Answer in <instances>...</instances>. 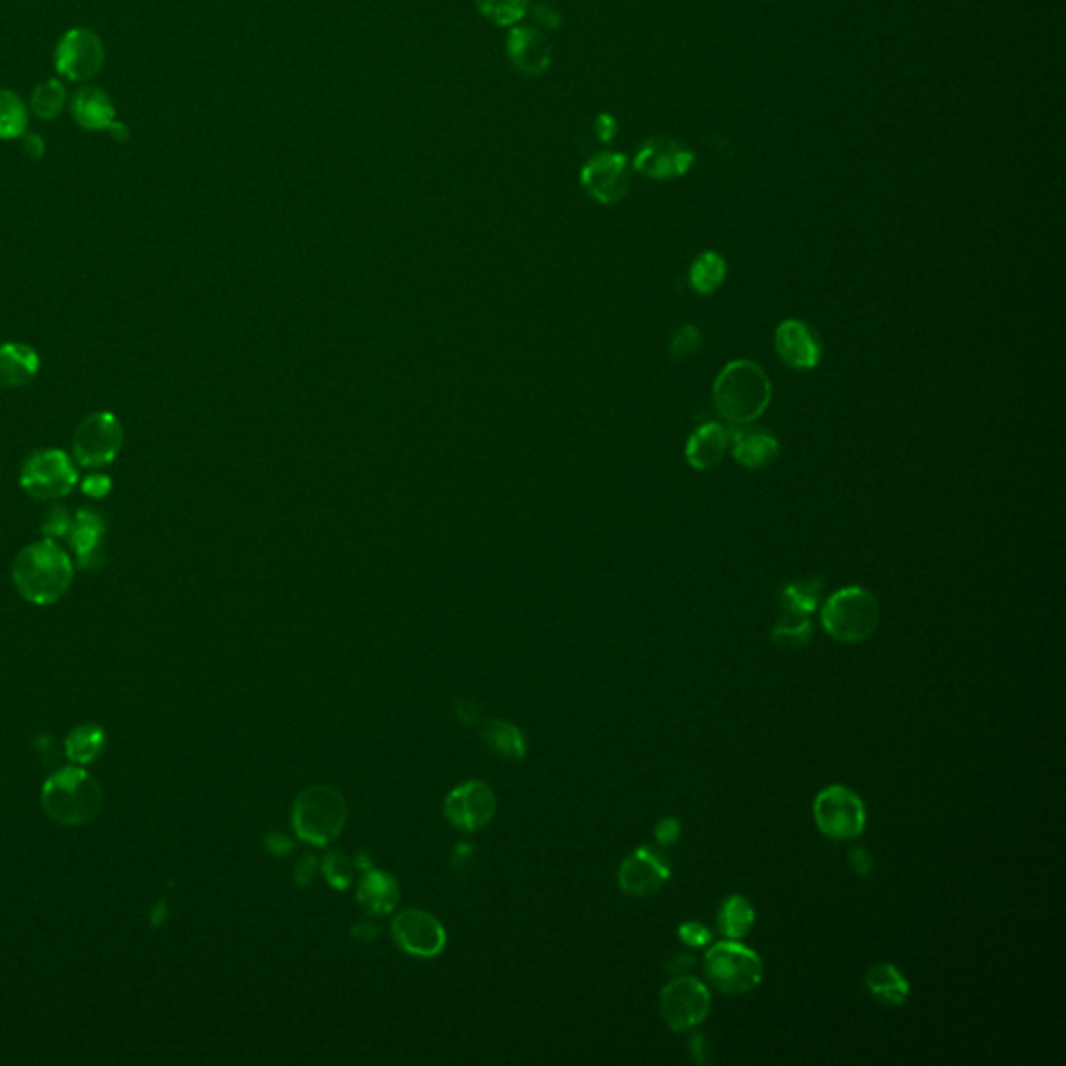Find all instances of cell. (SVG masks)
<instances>
[{
	"instance_id": "1",
	"label": "cell",
	"mask_w": 1066,
	"mask_h": 1066,
	"mask_svg": "<svg viewBox=\"0 0 1066 1066\" xmlns=\"http://www.w3.org/2000/svg\"><path fill=\"white\" fill-rule=\"evenodd\" d=\"M71 579V558L49 538L23 548L13 562L17 590L26 600L40 607L57 602L69 590Z\"/></svg>"
},
{
	"instance_id": "14",
	"label": "cell",
	"mask_w": 1066,
	"mask_h": 1066,
	"mask_svg": "<svg viewBox=\"0 0 1066 1066\" xmlns=\"http://www.w3.org/2000/svg\"><path fill=\"white\" fill-rule=\"evenodd\" d=\"M392 934L402 950L421 958H431L440 954L446 944V934L438 919L417 908L405 910L396 917L392 923Z\"/></svg>"
},
{
	"instance_id": "6",
	"label": "cell",
	"mask_w": 1066,
	"mask_h": 1066,
	"mask_svg": "<svg viewBox=\"0 0 1066 1066\" xmlns=\"http://www.w3.org/2000/svg\"><path fill=\"white\" fill-rule=\"evenodd\" d=\"M705 975L721 994L741 996L763 982V960L738 939H727L706 952Z\"/></svg>"
},
{
	"instance_id": "2",
	"label": "cell",
	"mask_w": 1066,
	"mask_h": 1066,
	"mask_svg": "<svg viewBox=\"0 0 1066 1066\" xmlns=\"http://www.w3.org/2000/svg\"><path fill=\"white\" fill-rule=\"evenodd\" d=\"M713 400L725 421L731 426H746L769 407L771 381L756 362H729L715 381Z\"/></svg>"
},
{
	"instance_id": "45",
	"label": "cell",
	"mask_w": 1066,
	"mask_h": 1066,
	"mask_svg": "<svg viewBox=\"0 0 1066 1066\" xmlns=\"http://www.w3.org/2000/svg\"><path fill=\"white\" fill-rule=\"evenodd\" d=\"M694 965H696V958H694L691 954H677L667 967H669V970H675V973H684V970H688V968L694 967Z\"/></svg>"
},
{
	"instance_id": "35",
	"label": "cell",
	"mask_w": 1066,
	"mask_h": 1066,
	"mask_svg": "<svg viewBox=\"0 0 1066 1066\" xmlns=\"http://www.w3.org/2000/svg\"><path fill=\"white\" fill-rule=\"evenodd\" d=\"M703 346V336L694 326H684L675 333L671 342V357L675 361L691 359Z\"/></svg>"
},
{
	"instance_id": "28",
	"label": "cell",
	"mask_w": 1066,
	"mask_h": 1066,
	"mask_svg": "<svg viewBox=\"0 0 1066 1066\" xmlns=\"http://www.w3.org/2000/svg\"><path fill=\"white\" fill-rule=\"evenodd\" d=\"M102 746L104 734L97 725H82L73 729L66 741L67 756L80 765L92 763L102 753Z\"/></svg>"
},
{
	"instance_id": "23",
	"label": "cell",
	"mask_w": 1066,
	"mask_h": 1066,
	"mask_svg": "<svg viewBox=\"0 0 1066 1066\" xmlns=\"http://www.w3.org/2000/svg\"><path fill=\"white\" fill-rule=\"evenodd\" d=\"M38 355L30 346H0V386L2 388H23L38 373Z\"/></svg>"
},
{
	"instance_id": "43",
	"label": "cell",
	"mask_w": 1066,
	"mask_h": 1066,
	"mask_svg": "<svg viewBox=\"0 0 1066 1066\" xmlns=\"http://www.w3.org/2000/svg\"><path fill=\"white\" fill-rule=\"evenodd\" d=\"M536 19L540 21L544 28H557L560 16H558V11L552 4L544 2V4L536 7Z\"/></svg>"
},
{
	"instance_id": "38",
	"label": "cell",
	"mask_w": 1066,
	"mask_h": 1066,
	"mask_svg": "<svg viewBox=\"0 0 1066 1066\" xmlns=\"http://www.w3.org/2000/svg\"><path fill=\"white\" fill-rule=\"evenodd\" d=\"M710 931L706 929L703 923H696V920H689V923H684L679 927V939L684 944H688L689 948H703L708 942H710Z\"/></svg>"
},
{
	"instance_id": "33",
	"label": "cell",
	"mask_w": 1066,
	"mask_h": 1066,
	"mask_svg": "<svg viewBox=\"0 0 1066 1066\" xmlns=\"http://www.w3.org/2000/svg\"><path fill=\"white\" fill-rule=\"evenodd\" d=\"M810 636H813L810 619L794 612H784V617L773 629V640L779 646H791V648H800L810 640Z\"/></svg>"
},
{
	"instance_id": "8",
	"label": "cell",
	"mask_w": 1066,
	"mask_h": 1066,
	"mask_svg": "<svg viewBox=\"0 0 1066 1066\" xmlns=\"http://www.w3.org/2000/svg\"><path fill=\"white\" fill-rule=\"evenodd\" d=\"M710 1013V992L700 979L679 975L660 992V1015L669 1029L684 1034L698 1027Z\"/></svg>"
},
{
	"instance_id": "24",
	"label": "cell",
	"mask_w": 1066,
	"mask_h": 1066,
	"mask_svg": "<svg viewBox=\"0 0 1066 1066\" xmlns=\"http://www.w3.org/2000/svg\"><path fill=\"white\" fill-rule=\"evenodd\" d=\"M865 984L877 1000L889 1004V1006H903L904 1002L908 1000V994H910L908 979L889 963L870 967L865 975Z\"/></svg>"
},
{
	"instance_id": "9",
	"label": "cell",
	"mask_w": 1066,
	"mask_h": 1066,
	"mask_svg": "<svg viewBox=\"0 0 1066 1066\" xmlns=\"http://www.w3.org/2000/svg\"><path fill=\"white\" fill-rule=\"evenodd\" d=\"M78 484V471L61 450H40L26 460L21 469L23 490L38 500H52L71 492Z\"/></svg>"
},
{
	"instance_id": "29",
	"label": "cell",
	"mask_w": 1066,
	"mask_h": 1066,
	"mask_svg": "<svg viewBox=\"0 0 1066 1066\" xmlns=\"http://www.w3.org/2000/svg\"><path fill=\"white\" fill-rule=\"evenodd\" d=\"M820 581L819 579H804V581H794L788 588L781 591V605L784 612H794V615H804L808 617L819 607Z\"/></svg>"
},
{
	"instance_id": "21",
	"label": "cell",
	"mask_w": 1066,
	"mask_h": 1066,
	"mask_svg": "<svg viewBox=\"0 0 1066 1066\" xmlns=\"http://www.w3.org/2000/svg\"><path fill=\"white\" fill-rule=\"evenodd\" d=\"M727 446H729V429H725L719 424H706L689 436L686 457L694 469L706 471L721 462L727 452Z\"/></svg>"
},
{
	"instance_id": "19",
	"label": "cell",
	"mask_w": 1066,
	"mask_h": 1066,
	"mask_svg": "<svg viewBox=\"0 0 1066 1066\" xmlns=\"http://www.w3.org/2000/svg\"><path fill=\"white\" fill-rule=\"evenodd\" d=\"M729 444L734 459L748 469H765L779 459V444L771 434L748 424L729 429Z\"/></svg>"
},
{
	"instance_id": "44",
	"label": "cell",
	"mask_w": 1066,
	"mask_h": 1066,
	"mask_svg": "<svg viewBox=\"0 0 1066 1066\" xmlns=\"http://www.w3.org/2000/svg\"><path fill=\"white\" fill-rule=\"evenodd\" d=\"M21 138H23V150H26L30 157H33V159H38V157L44 152V142H42L38 136L23 133Z\"/></svg>"
},
{
	"instance_id": "41",
	"label": "cell",
	"mask_w": 1066,
	"mask_h": 1066,
	"mask_svg": "<svg viewBox=\"0 0 1066 1066\" xmlns=\"http://www.w3.org/2000/svg\"><path fill=\"white\" fill-rule=\"evenodd\" d=\"M594 132H596V136H598L602 142H610V140L615 138V133H617V121H615V117L607 116V113L596 117V121H594Z\"/></svg>"
},
{
	"instance_id": "39",
	"label": "cell",
	"mask_w": 1066,
	"mask_h": 1066,
	"mask_svg": "<svg viewBox=\"0 0 1066 1066\" xmlns=\"http://www.w3.org/2000/svg\"><path fill=\"white\" fill-rule=\"evenodd\" d=\"M83 492L92 498H100V496H107L111 492V479L107 476H99V474H92V476L86 477L82 484Z\"/></svg>"
},
{
	"instance_id": "40",
	"label": "cell",
	"mask_w": 1066,
	"mask_h": 1066,
	"mask_svg": "<svg viewBox=\"0 0 1066 1066\" xmlns=\"http://www.w3.org/2000/svg\"><path fill=\"white\" fill-rule=\"evenodd\" d=\"M679 834H681V825L677 819H665L658 823L657 827V839L660 846H671L673 841L679 839Z\"/></svg>"
},
{
	"instance_id": "20",
	"label": "cell",
	"mask_w": 1066,
	"mask_h": 1066,
	"mask_svg": "<svg viewBox=\"0 0 1066 1066\" xmlns=\"http://www.w3.org/2000/svg\"><path fill=\"white\" fill-rule=\"evenodd\" d=\"M71 538V548L82 569H97L104 558L102 541H104V524L97 512L80 510L73 517L71 529L67 534Z\"/></svg>"
},
{
	"instance_id": "3",
	"label": "cell",
	"mask_w": 1066,
	"mask_h": 1066,
	"mask_svg": "<svg viewBox=\"0 0 1066 1066\" xmlns=\"http://www.w3.org/2000/svg\"><path fill=\"white\" fill-rule=\"evenodd\" d=\"M42 804L50 819L63 825H82L99 815L102 789L83 769L67 767L47 781Z\"/></svg>"
},
{
	"instance_id": "30",
	"label": "cell",
	"mask_w": 1066,
	"mask_h": 1066,
	"mask_svg": "<svg viewBox=\"0 0 1066 1066\" xmlns=\"http://www.w3.org/2000/svg\"><path fill=\"white\" fill-rule=\"evenodd\" d=\"M28 128V111L11 90H0V140L21 138Z\"/></svg>"
},
{
	"instance_id": "27",
	"label": "cell",
	"mask_w": 1066,
	"mask_h": 1066,
	"mask_svg": "<svg viewBox=\"0 0 1066 1066\" xmlns=\"http://www.w3.org/2000/svg\"><path fill=\"white\" fill-rule=\"evenodd\" d=\"M755 908L744 896H729L719 910V929L729 939H741L755 927Z\"/></svg>"
},
{
	"instance_id": "7",
	"label": "cell",
	"mask_w": 1066,
	"mask_h": 1066,
	"mask_svg": "<svg viewBox=\"0 0 1066 1066\" xmlns=\"http://www.w3.org/2000/svg\"><path fill=\"white\" fill-rule=\"evenodd\" d=\"M813 813L820 834L837 841L856 839L867 827L865 804L856 791L844 786L823 789L815 800Z\"/></svg>"
},
{
	"instance_id": "25",
	"label": "cell",
	"mask_w": 1066,
	"mask_h": 1066,
	"mask_svg": "<svg viewBox=\"0 0 1066 1066\" xmlns=\"http://www.w3.org/2000/svg\"><path fill=\"white\" fill-rule=\"evenodd\" d=\"M357 898L369 913L386 915L398 903V886L390 875L371 870L362 877Z\"/></svg>"
},
{
	"instance_id": "10",
	"label": "cell",
	"mask_w": 1066,
	"mask_h": 1066,
	"mask_svg": "<svg viewBox=\"0 0 1066 1066\" xmlns=\"http://www.w3.org/2000/svg\"><path fill=\"white\" fill-rule=\"evenodd\" d=\"M123 431L116 415L94 412L86 417L73 436V457L82 467H102L116 459Z\"/></svg>"
},
{
	"instance_id": "11",
	"label": "cell",
	"mask_w": 1066,
	"mask_h": 1066,
	"mask_svg": "<svg viewBox=\"0 0 1066 1066\" xmlns=\"http://www.w3.org/2000/svg\"><path fill=\"white\" fill-rule=\"evenodd\" d=\"M581 186L596 202L615 205L631 188V165L619 152H600L584 165Z\"/></svg>"
},
{
	"instance_id": "22",
	"label": "cell",
	"mask_w": 1066,
	"mask_h": 1066,
	"mask_svg": "<svg viewBox=\"0 0 1066 1066\" xmlns=\"http://www.w3.org/2000/svg\"><path fill=\"white\" fill-rule=\"evenodd\" d=\"M71 113L76 121L90 130V132H100V130H111L116 123V107L109 99L107 92L94 86L82 88L71 102Z\"/></svg>"
},
{
	"instance_id": "42",
	"label": "cell",
	"mask_w": 1066,
	"mask_h": 1066,
	"mask_svg": "<svg viewBox=\"0 0 1066 1066\" xmlns=\"http://www.w3.org/2000/svg\"><path fill=\"white\" fill-rule=\"evenodd\" d=\"M850 865L858 875H869L873 870V856L865 848H854L850 853Z\"/></svg>"
},
{
	"instance_id": "5",
	"label": "cell",
	"mask_w": 1066,
	"mask_h": 1066,
	"mask_svg": "<svg viewBox=\"0 0 1066 1066\" xmlns=\"http://www.w3.org/2000/svg\"><path fill=\"white\" fill-rule=\"evenodd\" d=\"M346 823L345 796L329 786H312L296 798L292 825L298 836L315 846H328Z\"/></svg>"
},
{
	"instance_id": "32",
	"label": "cell",
	"mask_w": 1066,
	"mask_h": 1066,
	"mask_svg": "<svg viewBox=\"0 0 1066 1066\" xmlns=\"http://www.w3.org/2000/svg\"><path fill=\"white\" fill-rule=\"evenodd\" d=\"M477 9L496 26H517L529 9V0H476Z\"/></svg>"
},
{
	"instance_id": "4",
	"label": "cell",
	"mask_w": 1066,
	"mask_h": 1066,
	"mask_svg": "<svg viewBox=\"0 0 1066 1066\" xmlns=\"http://www.w3.org/2000/svg\"><path fill=\"white\" fill-rule=\"evenodd\" d=\"M820 624L834 640L841 644L865 641L879 625V602L865 588H844L825 602Z\"/></svg>"
},
{
	"instance_id": "36",
	"label": "cell",
	"mask_w": 1066,
	"mask_h": 1066,
	"mask_svg": "<svg viewBox=\"0 0 1066 1066\" xmlns=\"http://www.w3.org/2000/svg\"><path fill=\"white\" fill-rule=\"evenodd\" d=\"M323 870H326V877H328L331 886L346 887L352 879V869H350V863H348L345 854L329 853L326 856V863H323Z\"/></svg>"
},
{
	"instance_id": "15",
	"label": "cell",
	"mask_w": 1066,
	"mask_h": 1066,
	"mask_svg": "<svg viewBox=\"0 0 1066 1066\" xmlns=\"http://www.w3.org/2000/svg\"><path fill=\"white\" fill-rule=\"evenodd\" d=\"M671 877L669 863L650 848H638L625 858L619 869V886L627 896L648 898L657 894Z\"/></svg>"
},
{
	"instance_id": "12",
	"label": "cell",
	"mask_w": 1066,
	"mask_h": 1066,
	"mask_svg": "<svg viewBox=\"0 0 1066 1066\" xmlns=\"http://www.w3.org/2000/svg\"><path fill=\"white\" fill-rule=\"evenodd\" d=\"M104 61V49L99 36L90 30H69L61 38L54 66L57 71L71 82H88L92 80Z\"/></svg>"
},
{
	"instance_id": "13",
	"label": "cell",
	"mask_w": 1066,
	"mask_h": 1066,
	"mask_svg": "<svg viewBox=\"0 0 1066 1066\" xmlns=\"http://www.w3.org/2000/svg\"><path fill=\"white\" fill-rule=\"evenodd\" d=\"M694 163L696 155L688 147L673 138L657 136L641 145L634 169L650 180H677L688 176Z\"/></svg>"
},
{
	"instance_id": "31",
	"label": "cell",
	"mask_w": 1066,
	"mask_h": 1066,
	"mask_svg": "<svg viewBox=\"0 0 1066 1066\" xmlns=\"http://www.w3.org/2000/svg\"><path fill=\"white\" fill-rule=\"evenodd\" d=\"M484 739L488 741L494 753L507 758H519L526 755V741L521 731L515 729L509 723H488V727L484 729Z\"/></svg>"
},
{
	"instance_id": "34",
	"label": "cell",
	"mask_w": 1066,
	"mask_h": 1066,
	"mask_svg": "<svg viewBox=\"0 0 1066 1066\" xmlns=\"http://www.w3.org/2000/svg\"><path fill=\"white\" fill-rule=\"evenodd\" d=\"M66 86L57 80L40 83L32 94V111L40 119H54L66 107Z\"/></svg>"
},
{
	"instance_id": "17",
	"label": "cell",
	"mask_w": 1066,
	"mask_h": 1066,
	"mask_svg": "<svg viewBox=\"0 0 1066 1066\" xmlns=\"http://www.w3.org/2000/svg\"><path fill=\"white\" fill-rule=\"evenodd\" d=\"M775 348L779 359L796 371H810L820 361V346L815 333L798 319L784 321L775 331Z\"/></svg>"
},
{
	"instance_id": "26",
	"label": "cell",
	"mask_w": 1066,
	"mask_h": 1066,
	"mask_svg": "<svg viewBox=\"0 0 1066 1066\" xmlns=\"http://www.w3.org/2000/svg\"><path fill=\"white\" fill-rule=\"evenodd\" d=\"M727 278V263L719 252L706 250L689 269V283L698 295H713Z\"/></svg>"
},
{
	"instance_id": "16",
	"label": "cell",
	"mask_w": 1066,
	"mask_h": 1066,
	"mask_svg": "<svg viewBox=\"0 0 1066 1066\" xmlns=\"http://www.w3.org/2000/svg\"><path fill=\"white\" fill-rule=\"evenodd\" d=\"M496 798L490 786L484 781L462 784L446 798L444 810L450 823L465 831H474L492 819Z\"/></svg>"
},
{
	"instance_id": "18",
	"label": "cell",
	"mask_w": 1066,
	"mask_h": 1066,
	"mask_svg": "<svg viewBox=\"0 0 1066 1066\" xmlns=\"http://www.w3.org/2000/svg\"><path fill=\"white\" fill-rule=\"evenodd\" d=\"M507 52L515 69L526 76H540L552 59L548 38L531 26H512L507 38Z\"/></svg>"
},
{
	"instance_id": "37",
	"label": "cell",
	"mask_w": 1066,
	"mask_h": 1066,
	"mask_svg": "<svg viewBox=\"0 0 1066 1066\" xmlns=\"http://www.w3.org/2000/svg\"><path fill=\"white\" fill-rule=\"evenodd\" d=\"M71 524L73 519L67 515V510L63 507H52L44 519V526H42V531L44 536L52 540V538H63L69 534L71 529Z\"/></svg>"
}]
</instances>
